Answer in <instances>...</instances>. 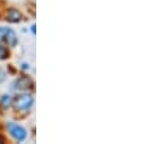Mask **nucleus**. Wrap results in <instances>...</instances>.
Listing matches in <instances>:
<instances>
[{"instance_id":"f257e3e1","label":"nucleus","mask_w":156,"mask_h":144,"mask_svg":"<svg viewBox=\"0 0 156 144\" xmlns=\"http://www.w3.org/2000/svg\"><path fill=\"white\" fill-rule=\"evenodd\" d=\"M12 104L15 106L16 110H18V111H27L33 107L34 97L30 93H21L15 98Z\"/></svg>"},{"instance_id":"f03ea898","label":"nucleus","mask_w":156,"mask_h":144,"mask_svg":"<svg viewBox=\"0 0 156 144\" xmlns=\"http://www.w3.org/2000/svg\"><path fill=\"white\" fill-rule=\"evenodd\" d=\"M7 130L13 139L17 142H23L27 138V131L21 125H17L15 122H7Z\"/></svg>"},{"instance_id":"7ed1b4c3","label":"nucleus","mask_w":156,"mask_h":144,"mask_svg":"<svg viewBox=\"0 0 156 144\" xmlns=\"http://www.w3.org/2000/svg\"><path fill=\"white\" fill-rule=\"evenodd\" d=\"M32 87H33V81L28 76H22L17 79L13 84V88L17 91H28Z\"/></svg>"},{"instance_id":"20e7f679","label":"nucleus","mask_w":156,"mask_h":144,"mask_svg":"<svg viewBox=\"0 0 156 144\" xmlns=\"http://www.w3.org/2000/svg\"><path fill=\"white\" fill-rule=\"evenodd\" d=\"M2 40H4L7 45H10V46H15V45L17 44L16 33H15L12 29H10V28H5V33H4V35H2Z\"/></svg>"},{"instance_id":"39448f33","label":"nucleus","mask_w":156,"mask_h":144,"mask_svg":"<svg viewBox=\"0 0 156 144\" xmlns=\"http://www.w3.org/2000/svg\"><path fill=\"white\" fill-rule=\"evenodd\" d=\"M6 20L11 23H18L22 20V13L16 9H10L6 15Z\"/></svg>"},{"instance_id":"423d86ee","label":"nucleus","mask_w":156,"mask_h":144,"mask_svg":"<svg viewBox=\"0 0 156 144\" xmlns=\"http://www.w3.org/2000/svg\"><path fill=\"white\" fill-rule=\"evenodd\" d=\"M13 103V99L10 95H2L0 98V104L4 109H9Z\"/></svg>"},{"instance_id":"0eeeda50","label":"nucleus","mask_w":156,"mask_h":144,"mask_svg":"<svg viewBox=\"0 0 156 144\" xmlns=\"http://www.w3.org/2000/svg\"><path fill=\"white\" fill-rule=\"evenodd\" d=\"M9 57V51L6 47H4L2 45H0V61L6 59Z\"/></svg>"},{"instance_id":"6e6552de","label":"nucleus","mask_w":156,"mask_h":144,"mask_svg":"<svg viewBox=\"0 0 156 144\" xmlns=\"http://www.w3.org/2000/svg\"><path fill=\"white\" fill-rule=\"evenodd\" d=\"M5 79H6V74H5L4 70H1V69H0V82H2Z\"/></svg>"},{"instance_id":"1a4fd4ad","label":"nucleus","mask_w":156,"mask_h":144,"mask_svg":"<svg viewBox=\"0 0 156 144\" xmlns=\"http://www.w3.org/2000/svg\"><path fill=\"white\" fill-rule=\"evenodd\" d=\"M4 33H5V28L0 27V39H2V35H4Z\"/></svg>"},{"instance_id":"9d476101","label":"nucleus","mask_w":156,"mask_h":144,"mask_svg":"<svg viewBox=\"0 0 156 144\" xmlns=\"http://www.w3.org/2000/svg\"><path fill=\"white\" fill-rule=\"evenodd\" d=\"M22 69H29V64L23 63V64H22Z\"/></svg>"},{"instance_id":"9b49d317","label":"nucleus","mask_w":156,"mask_h":144,"mask_svg":"<svg viewBox=\"0 0 156 144\" xmlns=\"http://www.w3.org/2000/svg\"><path fill=\"white\" fill-rule=\"evenodd\" d=\"M32 32L33 34H35V26H32Z\"/></svg>"},{"instance_id":"f8f14e48","label":"nucleus","mask_w":156,"mask_h":144,"mask_svg":"<svg viewBox=\"0 0 156 144\" xmlns=\"http://www.w3.org/2000/svg\"><path fill=\"white\" fill-rule=\"evenodd\" d=\"M0 143H4V138L0 136Z\"/></svg>"}]
</instances>
